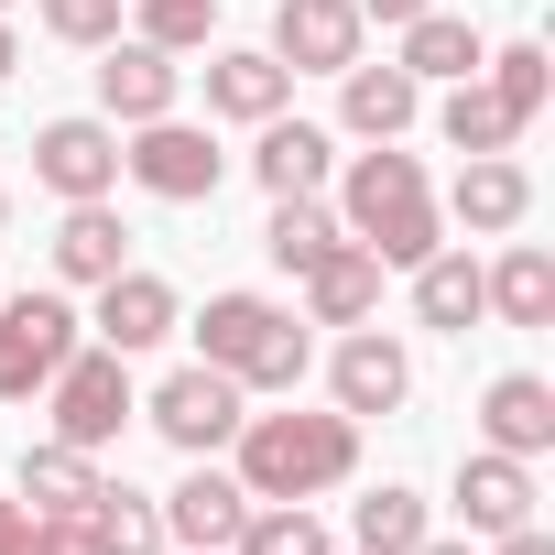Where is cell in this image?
Listing matches in <instances>:
<instances>
[{
    "mask_svg": "<svg viewBox=\"0 0 555 555\" xmlns=\"http://www.w3.org/2000/svg\"><path fill=\"white\" fill-rule=\"evenodd\" d=\"M77 349V306L66 295H0V403H34Z\"/></svg>",
    "mask_w": 555,
    "mask_h": 555,
    "instance_id": "7",
    "label": "cell"
},
{
    "mask_svg": "<svg viewBox=\"0 0 555 555\" xmlns=\"http://www.w3.org/2000/svg\"><path fill=\"white\" fill-rule=\"evenodd\" d=\"M479 88L512 109V131H533V109H544L555 66H544V44H501V55H479Z\"/></svg>",
    "mask_w": 555,
    "mask_h": 555,
    "instance_id": "31",
    "label": "cell"
},
{
    "mask_svg": "<svg viewBox=\"0 0 555 555\" xmlns=\"http://www.w3.org/2000/svg\"><path fill=\"white\" fill-rule=\"evenodd\" d=\"M88 295H99L88 327H99V349H120V360H142V349H164V338L185 327V306H175L164 272H131V261H120L109 284H88Z\"/></svg>",
    "mask_w": 555,
    "mask_h": 555,
    "instance_id": "10",
    "label": "cell"
},
{
    "mask_svg": "<svg viewBox=\"0 0 555 555\" xmlns=\"http://www.w3.org/2000/svg\"><path fill=\"white\" fill-rule=\"evenodd\" d=\"M414 555H479V544H436V533H425V544H414Z\"/></svg>",
    "mask_w": 555,
    "mask_h": 555,
    "instance_id": "39",
    "label": "cell"
},
{
    "mask_svg": "<svg viewBox=\"0 0 555 555\" xmlns=\"http://www.w3.org/2000/svg\"><path fill=\"white\" fill-rule=\"evenodd\" d=\"M44 414H55V436H66V447H88V457H99V447L142 414V403H131V360H120V349H66V371L44 382Z\"/></svg>",
    "mask_w": 555,
    "mask_h": 555,
    "instance_id": "5",
    "label": "cell"
},
{
    "mask_svg": "<svg viewBox=\"0 0 555 555\" xmlns=\"http://www.w3.org/2000/svg\"><path fill=\"white\" fill-rule=\"evenodd\" d=\"M196 360L229 371L240 392H295L317 349H306V317H295V306H272V295H207V317H196Z\"/></svg>",
    "mask_w": 555,
    "mask_h": 555,
    "instance_id": "3",
    "label": "cell"
},
{
    "mask_svg": "<svg viewBox=\"0 0 555 555\" xmlns=\"http://www.w3.org/2000/svg\"><path fill=\"white\" fill-rule=\"evenodd\" d=\"M0 12H12V0H0Z\"/></svg>",
    "mask_w": 555,
    "mask_h": 555,
    "instance_id": "41",
    "label": "cell"
},
{
    "mask_svg": "<svg viewBox=\"0 0 555 555\" xmlns=\"http://www.w3.org/2000/svg\"><path fill=\"white\" fill-rule=\"evenodd\" d=\"M479 306L501 327H555V261H544V240H512L501 261H479Z\"/></svg>",
    "mask_w": 555,
    "mask_h": 555,
    "instance_id": "20",
    "label": "cell"
},
{
    "mask_svg": "<svg viewBox=\"0 0 555 555\" xmlns=\"http://www.w3.org/2000/svg\"><path fill=\"white\" fill-rule=\"evenodd\" d=\"M295 284H306V327H371L382 317V261L360 240H338L327 261H306Z\"/></svg>",
    "mask_w": 555,
    "mask_h": 555,
    "instance_id": "17",
    "label": "cell"
},
{
    "mask_svg": "<svg viewBox=\"0 0 555 555\" xmlns=\"http://www.w3.org/2000/svg\"><path fill=\"white\" fill-rule=\"evenodd\" d=\"M34 12H44V34L55 44H120V12H131V0H34Z\"/></svg>",
    "mask_w": 555,
    "mask_h": 555,
    "instance_id": "33",
    "label": "cell"
},
{
    "mask_svg": "<svg viewBox=\"0 0 555 555\" xmlns=\"http://www.w3.org/2000/svg\"><path fill=\"white\" fill-rule=\"evenodd\" d=\"M349 229H338V207L327 196H272V229H261V250L284 261V272H306V261H327Z\"/></svg>",
    "mask_w": 555,
    "mask_h": 555,
    "instance_id": "27",
    "label": "cell"
},
{
    "mask_svg": "<svg viewBox=\"0 0 555 555\" xmlns=\"http://www.w3.org/2000/svg\"><path fill=\"white\" fill-rule=\"evenodd\" d=\"M327 164H338V142H327L317 120H261V142H250V175H261L272 196H317Z\"/></svg>",
    "mask_w": 555,
    "mask_h": 555,
    "instance_id": "21",
    "label": "cell"
},
{
    "mask_svg": "<svg viewBox=\"0 0 555 555\" xmlns=\"http://www.w3.org/2000/svg\"><path fill=\"white\" fill-rule=\"evenodd\" d=\"M436 131H447V153H512V142H522V131H512V109H501L479 77H457V88H447Z\"/></svg>",
    "mask_w": 555,
    "mask_h": 555,
    "instance_id": "29",
    "label": "cell"
},
{
    "mask_svg": "<svg viewBox=\"0 0 555 555\" xmlns=\"http://www.w3.org/2000/svg\"><path fill=\"white\" fill-rule=\"evenodd\" d=\"M338 120H349L360 142H403V131L425 120V88H414L403 66H371V55H360V66H338Z\"/></svg>",
    "mask_w": 555,
    "mask_h": 555,
    "instance_id": "18",
    "label": "cell"
},
{
    "mask_svg": "<svg viewBox=\"0 0 555 555\" xmlns=\"http://www.w3.org/2000/svg\"><path fill=\"white\" fill-rule=\"evenodd\" d=\"M479 436H490L501 457H544V447H555V382H544V371H501V382L479 392Z\"/></svg>",
    "mask_w": 555,
    "mask_h": 555,
    "instance_id": "19",
    "label": "cell"
},
{
    "mask_svg": "<svg viewBox=\"0 0 555 555\" xmlns=\"http://www.w3.org/2000/svg\"><path fill=\"white\" fill-rule=\"evenodd\" d=\"M240 490L250 501H317L360 468V414H240Z\"/></svg>",
    "mask_w": 555,
    "mask_h": 555,
    "instance_id": "2",
    "label": "cell"
},
{
    "mask_svg": "<svg viewBox=\"0 0 555 555\" xmlns=\"http://www.w3.org/2000/svg\"><path fill=\"white\" fill-rule=\"evenodd\" d=\"M284 99H295V66H272L261 44H218L207 55V120H284Z\"/></svg>",
    "mask_w": 555,
    "mask_h": 555,
    "instance_id": "15",
    "label": "cell"
},
{
    "mask_svg": "<svg viewBox=\"0 0 555 555\" xmlns=\"http://www.w3.org/2000/svg\"><path fill=\"white\" fill-rule=\"evenodd\" d=\"M88 533H99V555H164V512H153L142 490H120V479H99Z\"/></svg>",
    "mask_w": 555,
    "mask_h": 555,
    "instance_id": "30",
    "label": "cell"
},
{
    "mask_svg": "<svg viewBox=\"0 0 555 555\" xmlns=\"http://www.w3.org/2000/svg\"><path fill=\"white\" fill-rule=\"evenodd\" d=\"M447 218H457L468 240H512V229L533 218V175H522L512 153H468L457 185H447Z\"/></svg>",
    "mask_w": 555,
    "mask_h": 555,
    "instance_id": "13",
    "label": "cell"
},
{
    "mask_svg": "<svg viewBox=\"0 0 555 555\" xmlns=\"http://www.w3.org/2000/svg\"><path fill=\"white\" fill-rule=\"evenodd\" d=\"M142 414H153V436H164V447H185V457H218V447L240 436L250 392H240L229 371L185 360V371H164V382H153V403H142Z\"/></svg>",
    "mask_w": 555,
    "mask_h": 555,
    "instance_id": "6",
    "label": "cell"
},
{
    "mask_svg": "<svg viewBox=\"0 0 555 555\" xmlns=\"http://www.w3.org/2000/svg\"><path fill=\"white\" fill-rule=\"evenodd\" d=\"M12 522H23V501H12V490H0V544H12Z\"/></svg>",
    "mask_w": 555,
    "mask_h": 555,
    "instance_id": "38",
    "label": "cell"
},
{
    "mask_svg": "<svg viewBox=\"0 0 555 555\" xmlns=\"http://www.w3.org/2000/svg\"><path fill=\"white\" fill-rule=\"evenodd\" d=\"M414 317H425V327H447V338H468V327L490 317V306H479V261H468L457 240L414 261Z\"/></svg>",
    "mask_w": 555,
    "mask_h": 555,
    "instance_id": "22",
    "label": "cell"
},
{
    "mask_svg": "<svg viewBox=\"0 0 555 555\" xmlns=\"http://www.w3.org/2000/svg\"><path fill=\"white\" fill-rule=\"evenodd\" d=\"M131 34L164 44V55H196L218 34V0H131Z\"/></svg>",
    "mask_w": 555,
    "mask_h": 555,
    "instance_id": "32",
    "label": "cell"
},
{
    "mask_svg": "<svg viewBox=\"0 0 555 555\" xmlns=\"http://www.w3.org/2000/svg\"><path fill=\"white\" fill-rule=\"evenodd\" d=\"M12 66H23V44H12V23H0V77H12Z\"/></svg>",
    "mask_w": 555,
    "mask_h": 555,
    "instance_id": "37",
    "label": "cell"
},
{
    "mask_svg": "<svg viewBox=\"0 0 555 555\" xmlns=\"http://www.w3.org/2000/svg\"><path fill=\"white\" fill-rule=\"evenodd\" d=\"M153 512H164V544H185V555H229V533L250 522V490H240L229 468H207V457H196Z\"/></svg>",
    "mask_w": 555,
    "mask_h": 555,
    "instance_id": "12",
    "label": "cell"
},
{
    "mask_svg": "<svg viewBox=\"0 0 555 555\" xmlns=\"http://www.w3.org/2000/svg\"><path fill=\"white\" fill-rule=\"evenodd\" d=\"M0 555H99V533H88V512H23Z\"/></svg>",
    "mask_w": 555,
    "mask_h": 555,
    "instance_id": "34",
    "label": "cell"
},
{
    "mask_svg": "<svg viewBox=\"0 0 555 555\" xmlns=\"http://www.w3.org/2000/svg\"><path fill=\"white\" fill-rule=\"evenodd\" d=\"M120 261H131V229H120V207H109V196L66 207V229H55V272H66V284H109Z\"/></svg>",
    "mask_w": 555,
    "mask_h": 555,
    "instance_id": "23",
    "label": "cell"
},
{
    "mask_svg": "<svg viewBox=\"0 0 555 555\" xmlns=\"http://www.w3.org/2000/svg\"><path fill=\"white\" fill-rule=\"evenodd\" d=\"M327 392H338V414H403V392H414V360H403V338H382V327H349V338H338V360H327Z\"/></svg>",
    "mask_w": 555,
    "mask_h": 555,
    "instance_id": "14",
    "label": "cell"
},
{
    "mask_svg": "<svg viewBox=\"0 0 555 555\" xmlns=\"http://www.w3.org/2000/svg\"><path fill=\"white\" fill-rule=\"evenodd\" d=\"M338 229H349L382 272H414L425 250H447V207H436L425 164H414V153H392V142L349 164V185H338Z\"/></svg>",
    "mask_w": 555,
    "mask_h": 555,
    "instance_id": "1",
    "label": "cell"
},
{
    "mask_svg": "<svg viewBox=\"0 0 555 555\" xmlns=\"http://www.w3.org/2000/svg\"><path fill=\"white\" fill-rule=\"evenodd\" d=\"M425 544V501L403 479H382L371 501H349V555H414Z\"/></svg>",
    "mask_w": 555,
    "mask_h": 555,
    "instance_id": "26",
    "label": "cell"
},
{
    "mask_svg": "<svg viewBox=\"0 0 555 555\" xmlns=\"http://www.w3.org/2000/svg\"><path fill=\"white\" fill-rule=\"evenodd\" d=\"M414 12H436V0H360V23H392V34H403Z\"/></svg>",
    "mask_w": 555,
    "mask_h": 555,
    "instance_id": "35",
    "label": "cell"
},
{
    "mask_svg": "<svg viewBox=\"0 0 555 555\" xmlns=\"http://www.w3.org/2000/svg\"><path fill=\"white\" fill-rule=\"evenodd\" d=\"M457 512H468L479 544H490V533H522V522H533V457H501V447L457 457Z\"/></svg>",
    "mask_w": 555,
    "mask_h": 555,
    "instance_id": "16",
    "label": "cell"
},
{
    "mask_svg": "<svg viewBox=\"0 0 555 555\" xmlns=\"http://www.w3.org/2000/svg\"><path fill=\"white\" fill-rule=\"evenodd\" d=\"M120 175L142 185V196H164V207H196V196H218V175H229V153L196 131V120H131V142H120Z\"/></svg>",
    "mask_w": 555,
    "mask_h": 555,
    "instance_id": "4",
    "label": "cell"
},
{
    "mask_svg": "<svg viewBox=\"0 0 555 555\" xmlns=\"http://www.w3.org/2000/svg\"><path fill=\"white\" fill-rule=\"evenodd\" d=\"M34 185H55L66 207L120 185V120H44L34 131Z\"/></svg>",
    "mask_w": 555,
    "mask_h": 555,
    "instance_id": "9",
    "label": "cell"
},
{
    "mask_svg": "<svg viewBox=\"0 0 555 555\" xmlns=\"http://www.w3.org/2000/svg\"><path fill=\"white\" fill-rule=\"evenodd\" d=\"M479 55H490V44H479V34H468L457 12H414V23H403V55H392V66H403L414 88H436V77L457 88V77H479Z\"/></svg>",
    "mask_w": 555,
    "mask_h": 555,
    "instance_id": "24",
    "label": "cell"
},
{
    "mask_svg": "<svg viewBox=\"0 0 555 555\" xmlns=\"http://www.w3.org/2000/svg\"><path fill=\"white\" fill-rule=\"evenodd\" d=\"M0 218H12V185H0Z\"/></svg>",
    "mask_w": 555,
    "mask_h": 555,
    "instance_id": "40",
    "label": "cell"
},
{
    "mask_svg": "<svg viewBox=\"0 0 555 555\" xmlns=\"http://www.w3.org/2000/svg\"><path fill=\"white\" fill-rule=\"evenodd\" d=\"M185 99V66L164 55V44H142V34H120V44H99V120H164Z\"/></svg>",
    "mask_w": 555,
    "mask_h": 555,
    "instance_id": "11",
    "label": "cell"
},
{
    "mask_svg": "<svg viewBox=\"0 0 555 555\" xmlns=\"http://www.w3.org/2000/svg\"><path fill=\"white\" fill-rule=\"evenodd\" d=\"M88 501H99V457L88 447H66V436L23 447V512H88Z\"/></svg>",
    "mask_w": 555,
    "mask_h": 555,
    "instance_id": "25",
    "label": "cell"
},
{
    "mask_svg": "<svg viewBox=\"0 0 555 555\" xmlns=\"http://www.w3.org/2000/svg\"><path fill=\"white\" fill-rule=\"evenodd\" d=\"M360 44H371L360 0H284L261 55H272V66H295V77H338V66H360Z\"/></svg>",
    "mask_w": 555,
    "mask_h": 555,
    "instance_id": "8",
    "label": "cell"
},
{
    "mask_svg": "<svg viewBox=\"0 0 555 555\" xmlns=\"http://www.w3.org/2000/svg\"><path fill=\"white\" fill-rule=\"evenodd\" d=\"M229 555H338V544H327V522L306 501H250V522L229 533Z\"/></svg>",
    "mask_w": 555,
    "mask_h": 555,
    "instance_id": "28",
    "label": "cell"
},
{
    "mask_svg": "<svg viewBox=\"0 0 555 555\" xmlns=\"http://www.w3.org/2000/svg\"><path fill=\"white\" fill-rule=\"evenodd\" d=\"M490 555H555V544H544V522H522V533H490Z\"/></svg>",
    "mask_w": 555,
    "mask_h": 555,
    "instance_id": "36",
    "label": "cell"
}]
</instances>
